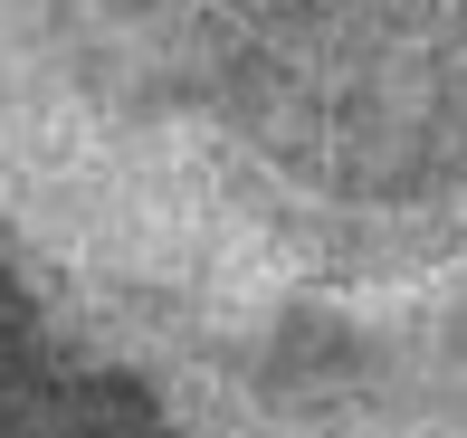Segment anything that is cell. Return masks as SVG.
<instances>
[{"instance_id": "obj_1", "label": "cell", "mask_w": 467, "mask_h": 438, "mask_svg": "<svg viewBox=\"0 0 467 438\" xmlns=\"http://www.w3.org/2000/svg\"><path fill=\"white\" fill-rule=\"evenodd\" d=\"M0 438H467V0H0Z\"/></svg>"}]
</instances>
